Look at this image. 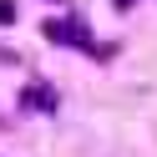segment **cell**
<instances>
[{
	"mask_svg": "<svg viewBox=\"0 0 157 157\" xmlns=\"http://www.w3.org/2000/svg\"><path fill=\"white\" fill-rule=\"evenodd\" d=\"M41 31H46V41H56V46H81V51H96V41L86 36L81 21H46Z\"/></svg>",
	"mask_w": 157,
	"mask_h": 157,
	"instance_id": "6da1fadb",
	"label": "cell"
},
{
	"mask_svg": "<svg viewBox=\"0 0 157 157\" xmlns=\"http://www.w3.org/2000/svg\"><path fill=\"white\" fill-rule=\"evenodd\" d=\"M21 101L25 106H41V112H56V91H51V86H25Z\"/></svg>",
	"mask_w": 157,
	"mask_h": 157,
	"instance_id": "7a4b0ae2",
	"label": "cell"
},
{
	"mask_svg": "<svg viewBox=\"0 0 157 157\" xmlns=\"http://www.w3.org/2000/svg\"><path fill=\"white\" fill-rule=\"evenodd\" d=\"M15 21V0H0V25H10Z\"/></svg>",
	"mask_w": 157,
	"mask_h": 157,
	"instance_id": "3957f363",
	"label": "cell"
},
{
	"mask_svg": "<svg viewBox=\"0 0 157 157\" xmlns=\"http://www.w3.org/2000/svg\"><path fill=\"white\" fill-rule=\"evenodd\" d=\"M112 5H117V10H127V5H132V0H112Z\"/></svg>",
	"mask_w": 157,
	"mask_h": 157,
	"instance_id": "277c9868",
	"label": "cell"
}]
</instances>
